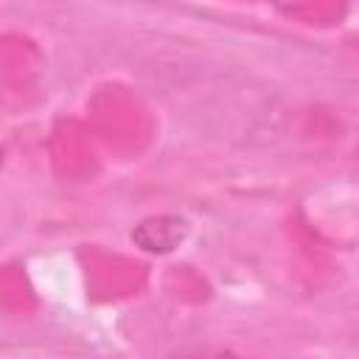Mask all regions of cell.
<instances>
[{"mask_svg":"<svg viewBox=\"0 0 359 359\" xmlns=\"http://www.w3.org/2000/svg\"><path fill=\"white\" fill-rule=\"evenodd\" d=\"M177 359H238V356H177Z\"/></svg>","mask_w":359,"mask_h":359,"instance_id":"obj_1","label":"cell"}]
</instances>
